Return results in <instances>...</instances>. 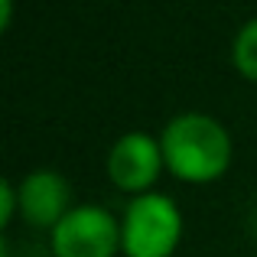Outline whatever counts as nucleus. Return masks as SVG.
Instances as JSON below:
<instances>
[{
    "mask_svg": "<svg viewBox=\"0 0 257 257\" xmlns=\"http://www.w3.org/2000/svg\"><path fill=\"white\" fill-rule=\"evenodd\" d=\"M13 23V0H0V30H10Z\"/></svg>",
    "mask_w": 257,
    "mask_h": 257,
    "instance_id": "nucleus-8",
    "label": "nucleus"
},
{
    "mask_svg": "<svg viewBox=\"0 0 257 257\" xmlns=\"http://www.w3.org/2000/svg\"><path fill=\"white\" fill-rule=\"evenodd\" d=\"M20 192V218L30 228H52L72 212V186L56 170H33L23 179H17Z\"/></svg>",
    "mask_w": 257,
    "mask_h": 257,
    "instance_id": "nucleus-5",
    "label": "nucleus"
},
{
    "mask_svg": "<svg viewBox=\"0 0 257 257\" xmlns=\"http://www.w3.org/2000/svg\"><path fill=\"white\" fill-rule=\"evenodd\" d=\"M107 179L127 195H147L157 189L160 176L166 170L163 147L153 134L147 131H127L114 140V147L107 150L104 160Z\"/></svg>",
    "mask_w": 257,
    "mask_h": 257,
    "instance_id": "nucleus-4",
    "label": "nucleus"
},
{
    "mask_svg": "<svg viewBox=\"0 0 257 257\" xmlns=\"http://www.w3.org/2000/svg\"><path fill=\"white\" fill-rule=\"evenodd\" d=\"M182 241V212L173 195L147 192L131 199L120 215V254L124 257H173Z\"/></svg>",
    "mask_w": 257,
    "mask_h": 257,
    "instance_id": "nucleus-2",
    "label": "nucleus"
},
{
    "mask_svg": "<svg viewBox=\"0 0 257 257\" xmlns=\"http://www.w3.org/2000/svg\"><path fill=\"white\" fill-rule=\"evenodd\" d=\"M17 215H20L17 179H4V182H0V228H10Z\"/></svg>",
    "mask_w": 257,
    "mask_h": 257,
    "instance_id": "nucleus-7",
    "label": "nucleus"
},
{
    "mask_svg": "<svg viewBox=\"0 0 257 257\" xmlns=\"http://www.w3.org/2000/svg\"><path fill=\"white\" fill-rule=\"evenodd\" d=\"M160 147H163L166 170L192 186L221 179L234 160L228 127L205 111H182L170 117V124L160 134Z\"/></svg>",
    "mask_w": 257,
    "mask_h": 257,
    "instance_id": "nucleus-1",
    "label": "nucleus"
},
{
    "mask_svg": "<svg viewBox=\"0 0 257 257\" xmlns=\"http://www.w3.org/2000/svg\"><path fill=\"white\" fill-rule=\"evenodd\" d=\"M52 257H114L120 251V218L104 205L82 202L49 234Z\"/></svg>",
    "mask_w": 257,
    "mask_h": 257,
    "instance_id": "nucleus-3",
    "label": "nucleus"
},
{
    "mask_svg": "<svg viewBox=\"0 0 257 257\" xmlns=\"http://www.w3.org/2000/svg\"><path fill=\"white\" fill-rule=\"evenodd\" d=\"M231 65L244 82L257 85V17L247 20L231 39Z\"/></svg>",
    "mask_w": 257,
    "mask_h": 257,
    "instance_id": "nucleus-6",
    "label": "nucleus"
}]
</instances>
